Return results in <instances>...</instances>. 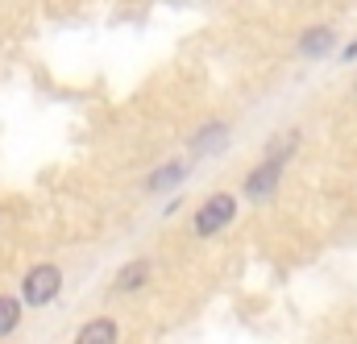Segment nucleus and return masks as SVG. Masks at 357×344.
I'll return each mask as SVG.
<instances>
[{
    "label": "nucleus",
    "mask_w": 357,
    "mask_h": 344,
    "mask_svg": "<svg viewBox=\"0 0 357 344\" xmlns=\"http://www.w3.org/2000/svg\"><path fill=\"white\" fill-rule=\"evenodd\" d=\"M59 290H63V269H59L54 261H42V265H33V269L21 278V299H25L29 307H46Z\"/></svg>",
    "instance_id": "obj_2"
},
{
    "label": "nucleus",
    "mask_w": 357,
    "mask_h": 344,
    "mask_svg": "<svg viewBox=\"0 0 357 344\" xmlns=\"http://www.w3.org/2000/svg\"><path fill=\"white\" fill-rule=\"evenodd\" d=\"M233 216H237V199H233L229 191H216V195H208V199L199 203V212H195V220H191V233H195V237H216L220 228L233 224Z\"/></svg>",
    "instance_id": "obj_1"
},
{
    "label": "nucleus",
    "mask_w": 357,
    "mask_h": 344,
    "mask_svg": "<svg viewBox=\"0 0 357 344\" xmlns=\"http://www.w3.org/2000/svg\"><path fill=\"white\" fill-rule=\"evenodd\" d=\"M146 278H150V258H133L112 278V295H133V290L146 286Z\"/></svg>",
    "instance_id": "obj_5"
},
{
    "label": "nucleus",
    "mask_w": 357,
    "mask_h": 344,
    "mask_svg": "<svg viewBox=\"0 0 357 344\" xmlns=\"http://www.w3.org/2000/svg\"><path fill=\"white\" fill-rule=\"evenodd\" d=\"M17 324H21V303L8 299V295H0V341L8 332H17Z\"/></svg>",
    "instance_id": "obj_9"
},
{
    "label": "nucleus",
    "mask_w": 357,
    "mask_h": 344,
    "mask_svg": "<svg viewBox=\"0 0 357 344\" xmlns=\"http://www.w3.org/2000/svg\"><path fill=\"white\" fill-rule=\"evenodd\" d=\"M75 344H116V320H108V315L88 320V324L79 328Z\"/></svg>",
    "instance_id": "obj_7"
},
{
    "label": "nucleus",
    "mask_w": 357,
    "mask_h": 344,
    "mask_svg": "<svg viewBox=\"0 0 357 344\" xmlns=\"http://www.w3.org/2000/svg\"><path fill=\"white\" fill-rule=\"evenodd\" d=\"M328 50H333V29L328 25H316V29H307L299 38V54L303 58H324Z\"/></svg>",
    "instance_id": "obj_8"
},
{
    "label": "nucleus",
    "mask_w": 357,
    "mask_h": 344,
    "mask_svg": "<svg viewBox=\"0 0 357 344\" xmlns=\"http://www.w3.org/2000/svg\"><path fill=\"white\" fill-rule=\"evenodd\" d=\"M187 171H191V162H183V158H178V162H167V166H158V171H154L150 178H146V191H150V195L175 191L178 182L187 178Z\"/></svg>",
    "instance_id": "obj_6"
},
{
    "label": "nucleus",
    "mask_w": 357,
    "mask_h": 344,
    "mask_svg": "<svg viewBox=\"0 0 357 344\" xmlns=\"http://www.w3.org/2000/svg\"><path fill=\"white\" fill-rule=\"evenodd\" d=\"M229 141V125L225 120H208L195 137H191V158H208L212 150H220Z\"/></svg>",
    "instance_id": "obj_4"
},
{
    "label": "nucleus",
    "mask_w": 357,
    "mask_h": 344,
    "mask_svg": "<svg viewBox=\"0 0 357 344\" xmlns=\"http://www.w3.org/2000/svg\"><path fill=\"white\" fill-rule=\"evenodd\" d=\"M282 166H287L282 158H270V154H266V158H262V162H258L254 171L245 174V195H250V199H270V195L278 191Z\"/></svg>",
    "instance_id": "obj_3"
},
{
    "label": "nucleus",
    "mask_w": 357,
    "mask_h": 344,
    "mask_svg": "<svg viewBox=\"0 0 357 344\" xmlns=\"http://www.w3.org/2000/svg\"><path fill=\"white\" fill-rule=\"evenodd\" d=\"M349 58H357V42H349V46H345V63H349Z\"/></svg>",
    "instance_id": "obj_10"
}]
</instances>
